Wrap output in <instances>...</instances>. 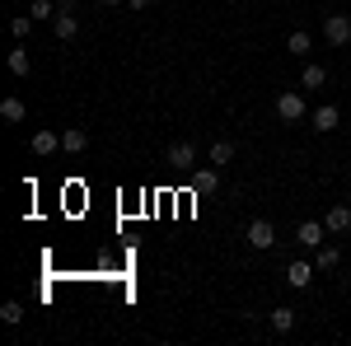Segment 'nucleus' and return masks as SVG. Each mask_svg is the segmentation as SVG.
Returning <instances> with one entry per match:
<instances>
[{
  "instance_id": "1",
  "label": "nucleus",
  "mask_w": 351,
  "mask_h": 346,
  "mask_svg": "<svg viewBox=\"0 0 351 346\" xmlns=\"http://www.w3.org/2000/svg\"><path fill=\"white\" fill-rule=\"evenodd\" d=\"M324 38L332 47H347L351 42V19L347 14H324Z\"/></svg>"
},
{
  "instance_id": "2",
  "label": "nucleus",
  "mask_w": 351,
  "mask_h": 346,
  "mask_svg": "<svg viewBox=\"0 0 351 346\" xmlns=\"http://www.w3.org/2000/svg\"><path fill=\"white\" fill-rule=\"evenodd\" d=\"M304 112H309V108H304V99H300L295 89H286V94L276 99V117H281V122H300Z\"/></svg>"
},
{
  "instance_id": "3",
  "label": "nucleus",
  "mask_w": 351,
  "mask_h": 346,
  "mask_svg": "<svg viewBox=\"0 0 351 346\" xmlns=\"http://www.w3.org/2000/svg\"><path fill=\"white\" fill-rule=\"evenodd\" d=\"M52 28H56V38H61V42H71V38L80 33V19H75V5H61V10H56V19H52Z\"/></svg>"
},
{
  "instance_id": "4",
  "label": "nucleus",
  "mask_w": 351,
  "mask_h": 346,
  "mask_svg": "<svg viewBox=\"0 0 351 346\" xmlns=\"http://www.w3.org/2000/svg\"><path fill=\"white\" fill-rule=\"evenodd\" d=\"M324 234H328L324 220H304V225L295 230V243H300V248H319V243H324Z\"/></svg>"
},
{
  "instance_id": "5",
  "label": "nucleus",
  "mask_w": 351,
  "mask_h": 346,
  "mask_svg": "<svg viewBox=\"0 0 351 346\" xmlns=\"http://www.w3.org/2000/svg\"><path fill=\"white\" fill-rule=\"evenodd\" d=\"M248 243H253L258 253H267L271 243H276V230H271V220H253V225H248Z\"/></svg>"
},
{
  "instance_id": "6",
  "label": "nucleus",
  "mask_w": 351,
  "mask_h": 346,
  "mask_svg": "<svg viewBox=\"0 0 351 346\" xmlns=\"http://www.w3.org/2000/svg\"><path fill=\"white\" fill-rule=\"evenodd\" d=\"M192 160H197V145H192V140H173V145H169V164H173V169H192Z\"/></svg>"
},
{
  "instance_id": "7",
  "label": "nucleus",
  "mask_w": 351,
  "mask_h": 346,
  "mask_svg": "<svg viewBox=\"0 0 351 346\" xmlns=\"http://www.w3.org/2000/svg\"><path fill=\"white\" fill-rule=\"evenodd\" d=\"M314 267H319V271H337V267H342V248L319 243V248H314Z\"/></svg>"
},
{
  "instance_id": "8",
  "label": "nucleus",
  "mask_w": 351,
  "mask_h": 346,
  "mask_svg": "<svg viewBox=\"0 0 351 346\" xmlns=\"http://www.w3.org/2000/svg\"><path fill=\"white\" fill-rule=\"evenodd\" d=\"M33 155H56L61 150V132H33Z\"/></svg>"
},
{
  "instance_id": "9",
  "label": "nucleus",
  "mask_w": 351,
  "mask_h": 346,
  "mask_svg": "<svg viewBox=\"0 0 351 346\" xmlns=\"http://www.w3.org/2000/svg\"><path fill=\"white\" fill-rule=\"evenodd\" d=\"M309 117H314V132H332V127H337V122H342V112H337V108H332V103L314 108V112H309Z\"/></svg>"
},
{
  "instance_id": "10",
  "label": "nucleus",
  "mask_w": 351,
  "mask_h": 346,
  "mask_svg": "<svg viewBox=\"0 0 351 346\" xmlns=\"http://www.w3.org/2000/svg\"><path fill=\"white\" fill-rule=\"evenodd\" d=\"M267 323H271V332H281V337H286V332H295V309H286V304H281V309H271V314H267Z\"/></svg>"
},
{
  "instance_id": "11",
  "label": "nucleus",
  "mask_w": 351,
  "mask_h": 346,
  "mask_svg": "<svg viewBox=\"0 0 351 346\" xmlns=\"http://www.w3.org/2000/svg\"><path fill=\"white\" fill-rule=\"evenodd\" d=\"M286 281H291L295 291H304V286L314 281V262H291L286 267Z\"/></svg>"
},
{
  "instance_id": "12",
  "label": "nucleus",
  "mask_w": 351,
  "mask_h": 346,
  "mask_svg": "<svg viewBox=\"0 0 351 346\" xmlns=\"http://www.w3.org/2000/svg\"><path fill=\"white\" fill-rule=\"evenodd\" d=\"M324 225H328V234H347L351 230V206H332Z\"/></svg>"
},
{
  "instance_id": "13",
  "label": "nucleus",
  "mask_w": 351,
  "mask_h": 346,
  "mask_svg": "<svg viewBox=\"0 0 351 346\" xmlns=\"http://www.w3.org/2000/svg\"><path fill=\"white\" fill-rule=\"evenodd\" d=\"M84 145H89V136H84L80 127H66V132H61V150H66V155H80Z\"/></svg>"
},
{
  "instance_id": "14",
  "label": "nucleus",
  "mask_w": 351,
  "mask_h": 346,
  "mask_svg": "<svg viewBox=\"0 0 351 346\" xmlns=\"http://www.w3.org/2000/svg\"><path fill=\"white\" fill-rule=\"evenodd\" d=\"M220 187V169H197L192 173V192H216Z\"/></svg>"
},
{
  "instance_id": "15",
  "label": "nucleus",
  "mask_w": 351,
  "mask_h": 346,
  "mask_svg": "<svg viewBox=\"0 0 351 346\" xmlns=\"http://www.w3.org/2000/svg\"><path fill=\"white\" fill-rule=\"evenodd\" d=\"M33 71V56H28V47H14L10 52V75H28Z\"/></svg>"
},
{
  "instance_id": "16",
  "label": "nucleus",
  "mask_w": 351,
  "mask_h": 346,
  "mask_svg": "<svg viewBox=\"0 0 351 346\" xmlns=\"http://www.w3.org/2000/svg\"><path fill=\"white\" fill-rule=\"evenodd\" d=\"M0 323L19 328V323H24V304H19V299H5V304H0Z\"/></svg>"
},
{
  "instance_id": "17",
  "label": "nucleus",
  "mask_w": 351,
  "mask_h": 346,
  "mask_svg": "<svg viewBox=\"0 0 351 346\" xmlns=\"http://www.w3.org/2000/svg\"><path fill=\"white\" fill-rule=\"evenodd\" d=\"M0 117H5V122H24V117H28L24 99H5V103H0Z\"/></svg>"
},
{
  "instance_id": "18",
  "label": "nucleus",
  "mask_w": 351,
  "mask_h": 346,
  "mask_svg": "<svg viewBox=\"0 0 351 346\" xmlns=\"http://www.w3.org/2000/svg\"><path fill=\"white\" fill-rule=\"evenodd\" d=\"M300 84H304V89H324V84H328V71H324V66H304Z\"/></svg>"
},
{
  "instance_id": "19",
  "label": "nucleus",
  "mask_w": 351,
  "mask_h": 346,
  "mask_svg": "<svg viewBox=\"0 0 351 346\" xmlns=\"http://www.w3.org/2000/svg\"><path fill=\"white\" fill-rule=\"evenodd\" d=\"M230 160H234V140H216L211 145V164L220 169V164H230Z\"/></svg>"
},
{
  "instance_id": "20",
  "label": "nucleus",
  "mask_w": 351,
  "mask_h": 346,
  "mask_svg": "<svg viewBox=\"0 0 351 346\" xmlns=\"http://www.w3.org/2000/svg\"><path fill=\"white\" fill-rule=\"evenodd\" d=\"M286 47H291V56H304V52H309V33H304V28H295V33L286 38Z\"/></svg>"
},
{
  "instance_id": "21",
  "label": "nucleus",
  "mask_w": 351,
  "mask_h": 346,
  "mask_svg": "<svg viewBox=\"0 0 351 346\" xmlns=\"http://www.w3.org/2000/svg\"><path fill=\"white\" fill-rule=\"evenodd\" d=\"M28 14H33V19H56L52 0H33V5H28Z\"/></svg>"
},
{
  "instance_id": "22",
  "label": "nucleus",
  "mask_w": 351,
  "mask_h": 346,
  "mask_svg": "<svg viewBox=\"0 0 351 346\" xmlns=\"http://www.w3.org/2000/svg\"><path fill=\"white\" fill-rule=\"evenodd\" d=\"M28 28H33V14H19V19L10 24V33H14V38H28Z\"/></svg>"
},
{
  "instance_id": "23",
  "label": "nucleus",
  "mask_w": 351,
  "mask_h": 346,
  "mask_svg": "<svg viewBox=\"0 0 351 346\" xmlns=\"http://www.w3.org/2000/svg\"><path fill=\"white\" fill-rule=\"evenodd\" d=\"M127 5H132V10H145V5H150V0H127Z\"/></svg>"
},
{
  "instance_id": "24",
  "label": "nucleus",
  "mask_w": 351,
  "mask_h": 346,
  "mask_svg": "<svg viewBox=\"0 0 351 346\" xmlns=\"http://www.w3.org/2000/svg\"><path fill=\"white\" fill-rule=\"evenodd\" d=\"M99 5H104V10H112V5H122V0H99Z\"/></svg>"
}]
</instances>
